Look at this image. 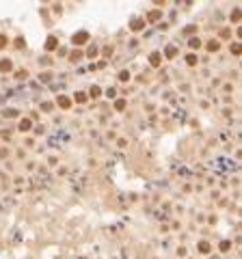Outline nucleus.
Masks as SVG:
<instances>
[{"mask_svg": "<svg viewBox=\"0 0 242 259\" xmlns=\"http://www.w3.org/2000/svg\"><path fill=\"white\" fill-rule=\"evenodd\" d=\"M2 45H4V37H0V48H2Z\"/></svg>", "mask_w": 242, "mask_h": 259, "instance_id": "nucleus-1", "label": "nucleus"}]
</instances>
